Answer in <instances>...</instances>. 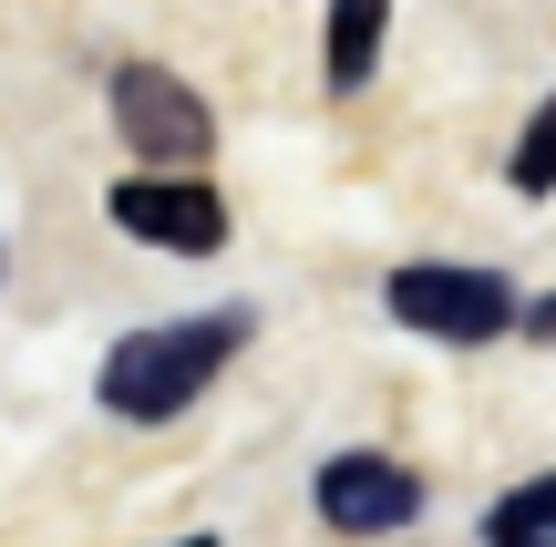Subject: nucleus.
<instances>
[{
	"instance_id": "9d476101",
	"label": "nucleus",
	"mask_w": 556,
	"mask_h": 547,
	"mask_svg": "<svg viewBox=\"0 0 556 547\" xmlns=\"http://www.w3.org/2000/svg\"><path fill=\"white\" fill-rule=\"evenodd\" d=\"M176 547H217V537H176Z\"/></svg>"
},
{
	"instance_id": "0eeeda50",
	"label": "nucleus",
	"mask_w": 556,
	"mask_h": 547,
	"mask_svg": "<svg viewBox=\"0 0 556 547\" xmlns=\"http://www.w3.org/2000/svg\"><path fill=\"white\" fill-rule=\"evenodd\" d=\"M484 547H556V475H526L516 496H495Z\"/></svg>"
},
{
	"instance_id": "423d86ee",
	"label": "nucleus",
	"mask_w": 556,
	"mask_h": 547,
	"mask_svg": "<svg viewBox=\"0 0 556 547\" xmlns=\"http://www.w3.org/2000/svg\"><path fill=\"white\" fill-rule=\"evenodd\" d=\"M392 32V0H330V94H361Z\"/></svg>"
},
{
	"instance_id": "39448f33",
	"label": "nucleus",
	"mask_w": 556,
	"mask_h": 547,
	"mask_svg": "<svg viewBox=\"0 0 556 547\" xmlns=\"http://www.w3.org/2000/svg\"><path fill=\"white\" fill-rule=\"evenodd\" d=\"M319 517L340 537H392V527L422 517V475L392 465V455H330L319 465Z\"/></svg>"
},
{
	"instance_id": "7ed1b4c3",
	"label": "nucleus",
	"mask_w": 556,
	"mask_h": 547,
	"mask_svg": "<svg viewBox=\"0 0 556 547\" xmlns=\"http://www.w3.org/2000/svg\"><path fill=\"white\" fill-rule=\"evenodd\" d=\"M114 135L135 145L155 176H176V165H197L206 145H217V114H206V94L176 83L165 62H114Z\"/></svg>"
},
{
	"instance_id": "f03ea898",
	"label": "nucleus",
	"mask_w": 556,
	"mask_h": 547,
	"mask_svg": "<svg viewBox=\"0 0 556 547\" xmlns=\"http://www.w3.org/2000/svg\"><path fill=\"white\" fill-rule=\"evenodd\" d=\"M392 321L402 331H422V341H495V331H516V279L505 269H443V259H422V269H392Z\"/></svg>"
},
{
	"instance_id": "20e7f679",
	"label": "nucleus",
	"mask_w": 556,
	"mask_h": 547,
	"mask_svg": "<svg viewBox=\"0 0 556 547\" xmlns=\"http://www.w3.org/2000/svg\"><path fill=\"white\" fill-rule=\"evenodd\" d=\"M103 217H114L124 238H144V248H176V259L227 248V207H217V186H186V176H124L114 197H103Z\"/></svg>"
},
{
	"instance_id": "6e6552de",
	"label": "nucleus",
	"mask_w": 556,
	"mask_h": 547,
	"mask_svg": "<svg viewBox=\"0 0 556 547\" xmlns=\"http://www.w3.org/2000/svg\"><path fill=\"white\" fill-rule=\"evenodd\" d=\"M505 176H516V197H546V186H556V94L526 114V135H516V156H505Z\"/></svg>"
},
{
	"instance_id": "f257e3e1",
	"label": "nucleus",
	"mask_w": 556,
	"mask_h": 547,
	"mask_svg": "<svg viewBox=\"0 0 556 547\" xmlns=\"http://www.w3.org/2000/svg\"><path fill=\"white\" fill-rule=\"evenodd\" d=\"M238 341H248V310H217V321H155V331H135V341L103 351V403L135 413V424H165V413H186L227 362H238Z\"/></svg>"
},
{
	"instance_id": "1a4fd4ad",
	"label": "nucleus",
	"mask_w": 556,
	"mask_h": 547,
	"mask_svg": "<svg viewBox=\"0 0 556 547\" xmlns=\"http://www.w3.org/2000/svg\"><path fill=\"white\" fill-rule=\"evenodd\" d=\"M516 321H526V341H546V351H556V289H546V300H526Z\"/></svg>"
}]
</instances>
